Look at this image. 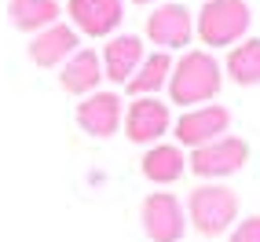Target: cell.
<instances>
[{
	"mask_svg": "<svg viewBox=\"0 0 260 242\" xmlns=\"http://www.w3.org/2000/svg\"><path fill=\"white\" fill-rule=\"evenodd\" d=\"M223 88V63L209 48H187L180 59H172L169 74V107H202V103H216Z\"/></svg>",
	"mask_w": 260,
	"mask_h": 242,
	"instance_id": "6da1fadb",
	"label": "cell"
},
{
	"mask_svg": "<svg viewBox=\"0 0 260 242\" xmlns=\"http://www.w3.org/2000/svg\"><path fill=\"white\" fill-rule=\"evenodd\" d=\"M183 209H187V228H194L202 238H216L235 228L242 202H238V191H231L228 184L209 180V184H198L187 195Z\"/></svg>",
	"mask_w": 260,
	"mask_h": 242,
	"instance_id": "7a4b0ae2",
	"label": "cell"
},
{
	"mask_svg": "<svg viewBox=\"0 0 260 242\" xmlns=\"http://www.w3.org/2000/svg\"><path fill=\"white\" fill-rule=\"evenodd\" d=\"M249 26H253V11L246 0H205L194 19V33L209 51L235 48L238 41L249 37Z\"/></svg>",
	"mask_w": 260,
	"mask_h": 242,
	"instance_id": "3957f363",
	"label": "cell"
},
{
	"mask_svg": "<svg viewBox=\"0 0 260 242\" xmlns=\"http://www.w3.org/2000/svg\"><path fill=\"white\" fill-rule=\"evenodd\" d=\"M246 165H249V143L242 140V136H235V132L220 136V140L205 143V147H194L190 158H187V169L194 172L202 184H209V180L223 184L228 176L242 172Z\"/></svg>",
	"mask_w": 260,
	"mask_h": 242,
	"instance_id": "277c9868",
	"label": "cell"
},
{
	"mask_svg": "<svg viewBox=\"0 0 260 242\" xmlns=\"http://www.w3.org/2000/svg\"><path fill=\"white\" fill-rule=\"evenodd\" d=\"M147 41L158 48V51H187L190 41H194V11L180 0H172V4H154L150 15H147Z\"/></svg>",
	"mask_w": 260,
	"mask_h": 242,
	"instance_id": "5b68a950",
	"label": "cell"
},
{
	"mask_svg": "<svg viewBox=\"0 0 260 242\" xmlns=\"http://www.w3.org/2000/svg\"><path fill=\"white\" fill-rule=\"evenodd\" d=\"M172 129V110L169 103L158 96H136L125 103V117H121V132L128 136V143L136 147H154L161 143Z\"/></svg>",
	"mask_w": 260,
	"mask_h": 242,
	"instance_id": "8992f818",
	"label": "cell"
},
{
	"mask_svg": "<svg viewBox=\"0 0 260 242\" xmlns=\"http://www.w3.org/2000/svg\"><path fill=\"white\" fill-rule=\"evenodd\" d=\"M140 228L150 242H183L187 228V209L172 191H150L140 202Z\"/></svg>",
	"mask_w": 260,
	"mask_h": 242,
	"instance_id": "52a82bcc",
	"label": "cell"
},
{
	"mask_svg": "<svg viewBox=\"0 0 260 242\" xmlns=\"http://www.w3.org/2000/svg\"><path fill=\"white\" fill-rule=\"evenodd\" d=\"M231 132V110L223 103H202V107H187L180 117H172V136L180 147H205Z\"/></svg>",
	"mask_w": 260,
	"mask_h": 242,
	"instance_id": "ba28073f",
	"label": "cell"
},
{
	"mask_svg": "<svg viewBox=\"0 0 260 242\" xmlns=\"http://www.w3.org/2000/svg\"><path fill=\"white\" fill-rule=\"evenodd\" d=\"M77 129L88 132L92 140H110L114 132H121V117H125V99L110 88H99L92 96H84L77 103Z\"/></svg>",
	"mask_w": 260,
	"mask_h": 242,
	"instance_id": "9c48e42d",
	"label": "cell"
},
{
	"mask_svg": "<svg viewBox=\"0 0 260 242\" xmlns=\"http://www.w3.org/2000/svg\"><path fill=\"white\" fill-rule=\"evenodd\" d=\"M66 15L84 37H114L125 22V0H66Z\"/></svg>",
	"mask_w": 260,
	"mask_h": 242,
	"instance_id": "30bf717a",
	"label": "cell"
},
{
	"mask_svg": "<svg viewBox=\"0 0 260 242\" xmlns=\"http://www.w3.org/2000/svg\"><path fill=\"white\" fill-rule=\"evenodd\" d=\"M81 48V33L70 26V22H55L48 26L41 33H33L29 44H26V55L33 66H41V70H59V66L74 55V51Z\"/></svg>",
	"mask_w": 260,
	"mask_h": 242,
	"instance_id": "8fae6325",
	"label": "cell"
},
{
	"mask_svg": "<svg viewBox=\"0 0 260 242\" xmlns=\"http://www.w3.org/2000/svg\"><path fill=\"white\" fill-rule=\"evenodd\" d=\"M143 55H147V41L140 37V33H114V37H107V44H103V51H99L103 81L125 84L136 74V66L143 63Z\"/></svg>",
	"mask_w": 260,
	"mask_h": 242,
	"instance_id": "7c38bea8",
	"label": "cell"
},
{
	"mask_svg": "<svg viewBox=\"0 0 260 242\" xmlns=\"http://www.w3.org/2000/svg\"><path fill=\"white\" fill-rule=\"evenodd\" d=\"M99 84H103V63H99L95 48H77L74 55L59 66V88L66 96L84 99V96L99 92Z\"/></svg>",
	"mask_w": 260,
	"mask_h": 242,
	"instance_id": "4fadbf2b",
	"label": "cell"
},
{
	"mask_svg": "<svg viewBox=\"0 0 260 242\" xmlns=\"http://www.w3.org/2000/svg\"><path fill=\"white\" fill-rule=\"evenodd\" d=\"M140 172H143V180L150 184H158V187H169V184H176L183 180V172H187V154L180 143H154L143 150V158H140Z\"/></svg>",
	"mask_w": 260,
	"mask_h": 242,
	"instance_id": "5bb4252c",
	"label": "cell"
},
{
	"mask_svg": "<svg viewBox=\"0 0 260 242\" xmlns=\"http://www.w3.org/2000/svg\"><path fill=\"white\" fill-rule=\"evenodd\" d=\"M169 74H172V55L169 51H147L143 63L136 66V74L125 81V92L136 99V96H158L165 84H169Z\"/></svg>",
	"mask_w": 260,
	"mask_h": 242,
	"instance_id": "9a60e30c",
	"label": "cell"
},
{
	"mask_svg": "<svg viewBox=\"0 0 260 242\" xmlns=\"http://www.w3.org/2000/svg\"><path fill=\"white\" fill-rule=\"evenodd\" d=\"M8 19L19 33H41L62 19L59 0H8Z\"/></svg>",
	"mask_w": 260,
	"mask_h": 242,
	"instance_id": "2e32d148",
	"label": "cell"
},
{
	"mask_svg": "<svg viewBox=\"0 0 260 242\" xmlns=\"http://www.w3.org/2000/svg\"><path fill=\"white\" fill-rule=\"evenodd\" d=\"M223 74L238 88H253L260 84V37H246L228 51V63H223Z\"/></svg>",
	"mask_w": 260,
	"mask_h": 242,
	"instance_id": "e0dca14e",
	"label": "cell"
},
{
	"mask_svg": "<svg viewBox=\"0 0 260 242\" xmlns=\"http://www.w3.org/2000/svg\"><path fill=\"white\" fill-rule=\"evenodd\" d=\"M228 242H260V213H253V217H238L235 228L228 231Z\"/></svg>",
	"mask_w": 260,
	"mask_h": 242,
	"instance_id": "ac0fdd59",
	"label": "cell"
},
{
	"mask_svg": "<svg viewBox=\"0 0 260 242\" xmlns=\"http://www.w3.org/2000/svg\"><path fill=\"white\" fill-rule=\"evenodd\" d=\"M132 4H154V0H132Z\"/></svg>",
	"mask_w": 260,
	"mask_h": 242,
	"instance_id": "d6986e66",
	"label": "cell"
}]
</instances>
